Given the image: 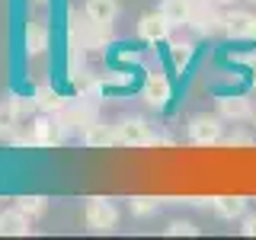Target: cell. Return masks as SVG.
Returning <instances> with one entry per match:
<instances>
[{"mask_svg": "<svg viewBox=\"0 0 256 240\" xmlns=\"http://www.w3.org/2000/svg\"><path fill=\"white\" fill-rule=\"evenodd\" d=\"M86 224H90V230L96 234H109V230H116L118 224V208L112 198H90L86 202Z\"/></svg>", "mask_w": 256, "mask_h": 240, "instance_id": "obj_1", "label": "cell"}, {"mask_svg": "<svg viewBox=\"0 0 256 240\" xmlns=\"http://www.w3.org/2000/svg\"><path fill=\"white\" fill-rule=\"evenodd\" d=\"M221 132H224L221 116H208V112H202V116H192L189 118V141L198 144V148H208V144L224 141Z\"/></svg>", "mask_w": 256, "mask_h": 240, "instance_id": "obj_2", "label": "cell"}, {"mask_svg": "<svg viewBox=\"0 0 256 240\" xmlns=\"http://www.w3.org/2000/svg\"><path fill=\"white\" fill-rule=\"evenodd\" d=\"M116 144H125V148H148V144H157V134L150 132V125L144 118H125V122L116 125Z\"/></svg>", "mask_w": 256, "mask_h": 240, "instance_id": "obj_3", "label": "cell"}, {"mask_svg": "<svg viewBox=\"0 0 256 240\" xmlns=\"http://www.w3.org/2000/svg\"><path fill=\"white\" fill-rule=\"evenodd\" d=\"M170 29H173V22L166 20L160 10L157 13H144L138 20V36L144 38V42H150V45L166 42V38H170Z\"/></svg>", "mask_w": 256, "mask_h": 240, "instance_id": "obj_4", "label": "cell"}, {"mask_svg": "<svg viewBox=\"0 0 256 240\" xmlns=\"http://www.w3.org/2000/svg\"><path fill=\"white\" fill-rule=\"evenodd\" d=\"M192 29L198 32V36H218L224 32V13L214 10V4H205V6H196V13H192Z\"/></svg>", "mask_w": 256, "mask_h": 240, "instance_id": "obj_5", "label": "cell"}, {"mask_svg": "<svg viewBox=\"0 0 256 240\" xmlns=\"http://www.w3.org/2000/svg\"><path fill=\"white\" fill-rule=\"evenodd\" d=\"M144 102H148L150 109H164L166 102L173 100V86H170V80H166L164 74H150L148 80H144Z\"/></svg>", "mask_w": 256, "mask_h": 240, "instance_id": "obj_6", "label": "cell"}, {"mask_svg": "<svg viewBox=\"0 0 256 240\" xmlns=\"http://www.w3.org/2000/svg\"><path fill=\"white\" fill-rule=\"evenodd\" d=\"M253 22H256V16L246 13V10L224 13V36H230V38H250L253 36Z\"/></svg>", "mask_w": 256, "mask_h": 240, "instance_id": "obj_7", "label": "cell"}, {"mask_svg": "<svg viewBox=\"0 0 256 240\" xmlns=\"http://www.w3.org/2000/svg\"><path fill=\"white\" fill-rule=\"evenodd\" d=\"M64 132H68V125L61 122V116L58 118H38V122H36V144H45V148L61 144Z\"/></svg>", "mask_w": 256, "mask_h": 240, "instance_id": "obj_8", "label": "cell"}, {"mask_svg": "<svg viewBox=\"0 0 256 240\" xmlns=\"http://www.w3.org/2000/svg\"><path fill=\"white\" fill-rule=\"evenodd\" d=\"M218 116L221 118H234V122H244V118L253 116V106L246 96H221L218 100Z\"/></svg>", "mask_w": 256, "mask_h": 240, "instance_id": "obj_9", "label": "cell"}, {"mask_svg": "<svg viewBox=\"0 0 256 240\" xmlns=\"http://www.w3.org/2000/svg\"><path fill=\"white\" fill-rule=\"evenodd\" d=\"M29 224H32L29 214H22L20 208H13V212L0 214V234H4V237H26L29 230H32Z\"/></svg>", "mask_w": 256, "mask_h": 240, "instance_id": "obj_10", "label": "cell"}, {"mask_svg": "<svg viewBox=\"0 0 256 240\" xmlns=\"http://www.w3.org/2000/svg\"><path fill=\"white\" fill-rule=\"evenodd\" d=\"M160 13H164L173 26H189L192 13H196V4H192V0H164V4H160Z\"/></svg>", "mask_w": 256, "mask_h": 240, "instance_id": "obj_11", "label": "cell"}, {"mask_svg": "<svg viewBox=\"0 0 256 240\" xmlns=\"http://www.w3.org/2000/svg\"><path fill=\"white\" fill-rule=\"evenodd\" d=\"M212 208H214L218 218L234 221V218H244L246 214V198L244 196H221V198H212Z\"/></svg>", "mask_w": 256, "mask_h": 240, "instance_id": "obj_12", "label": "cell"}, {"mask_svg": "<svg viewBox=\"0 0 256 240\" xmlns=\"http://www.w3.org/2000/svg\"><path fill=\"white\" fill-rule=\"evenodd\" d=\"M84 13L90 16L93 22H102V26H112L118 16V0H86Z\"/></svg>", "mask_w": 256, "mask_h": 240, "instance_id": "obj_13", "label": "cell"}, {"mask_svg": "<svg viewBox=\"0 0 256 240\" xmlns=\"http://www.w3.org/2000/svg\"><path fill=\"white\" fill-rule=\"evenodd\" d=\"M84 144H86V148H109V144H116V128L93 122L84 132Z\"/></svg>", "mask_w": 256, "mask_h": 240, "instance_id": "obj_14", "label": "cell"}, {"mask_svg": "<svg viewBox=\"0 0 256 240\" xmlns=\"http://www.w3.org/2000/svg\"><path fill=\"white\" fill-rule=\"evenodd\" d=\"M26 45H29V54H38V52H45V45H48V26L45 22H29V32H26Z\"/></svg>", "mask_w": 256, "mask_h": 240, "instance_id": "obj_15", "label": "cell"}, {"mask_svg": "<svg viewBox=\"0 0 256 240\" xmlns=\"http://www.w3.org/2000/svg\"><path fill=\"white\" fill-rule=\"evenodd\" d=\"M36 102H38V109H45V112H61L68 102H64V96L58 90H52V86H42L36 96Z\"/></svg>", "mask_w": 256, "mask_h": 240, "instance_id": "obj_16", "label": "cell"}, {"mask_svg": "<svg viewBox=\"0 0 256 240\" xmlns=\"http://www.w3.org/2000/svg\"><path fill=\"white\" fill-rule=\"evenodd\" d=\"M16 208L22 214H29V218H38V214H45L48 198L45 196H22V198H16Z\"/></svg>", "mask_w": 256, "mask_h": 240, "instance_id": "obj_17", "label": "cell"}, {"mask_svg": "<svg viewBox=\"0 0 256 240\" xmlns=\"http://www.w3.org/2000/svg\"><path fill=\"white\" fill-rule=\"evenodd\" d=\"M157 208H160V202L150 198V196H134L132 198V214L134 218H150V214H157Z\"/></svg>", "mask_w": 256, "mask_h": 240, "instance_id": "obj_18", "label": "cell"}, {"mask_svg": "<svg viewBox=\"0 0 256 240\" xmlns=\"http://www.w3.org/2000/svg\"><path fill=\"white\" fill-rule=\"evenodd\" d=\"M196 237L198 234V228H196V224H192V221H173L170 224V228H166V237Z\"/></svg>", "mask_w": 256, "mask_h": 240, "instance_id": "obj_19", "label": "cell"}, {"mask_svg": "<svg viewBox=\"0 0 256 240\" xmlns=\"http://www.w3.org/2000/svg\"><path fill=\"white\" fill-rule=\"evenodd\" d=\"M189 58H192V45L189 42H176L173 45V64L182 68V64H189Z\"/></svg>", "mask_w": 256, "mask_h": 240, "instance_id": "obj_20", "label": "cell"}, {"mask_svg": "<svg viewBox=\"0 0 256 240\" xmlns=\"http://www.w3.org/2000/svg\"><path fill=\"white\" fill-rule=\"evenodd\" d=\"M224 144H230V148H237V144H253V134H246V132H230L228 138H224Z\"/></svg>", "mask_w": 256, "mask_h": 240, "instance_id": "obj_21", "label": "cell"}, {"mask_svg": "<svg viewBox=\"0 0 256 240\" xmlns=\"http://www.w3.org/2000/svg\"><path fill=\"white\" fill-rule=\"evenodd\" d=\"M244 237H256V214H244V228H240Z\"/></svg>", "mask_w": 256, "mask_h": 240, "instance_id": "obj_22", "label": "cell"}, {"mask_svg": "<svg viewBox=\"0 0 256 240\" xmlns=\"http://www.w3.org/2000/svg\"><path fill=\"white\" fill-rule=\"evenodd\" d=\"M196 6H205V4H214V0H192Z\"/></svg>", "mask_w": 256, "mask_h": 240, "instance_id": "obj_23", "label": "cell"}, {"mask_svg": "<svg viewBox=\"0 0 256 240\" xmlns=\"http://www.w3.org/2000/svg\"><path fill=\"white\" fill-rule=\"evenodd\" d=\"M214 4H234V0H214Z\"/></svg>", "mask_w": 256, "mask_h": 240, "instance_id": "obj_24", "label": "cell"}, {"mask_svg": "<svg viewBox=\"0 0 256 240\" xmlns=\"http://www.w3.org/2000/svg\"><path fill=\"white\" fill-rule=\"evenodd\" d=\"M250 38H253V42H256V22H253V36H250Z\"/></svg>", "mask_w": 256, "mask_h": 240, "instance_id": "obj_25", "label": "cell"}, {"mask_svg": "<svg viewBox=\"0 0 256 240\" xmlns=\"http://www.w3.org/2000/svg\"><path fill=\"white\" fill-rule=\"evenodd\" d=\"M36 4H45V0H36Z\"/></svg>", "mask_w": 256, "mask_h": 240, "instance_id": "obj_26", "label": "cell"}, {"mask_svg": "<svg viewBox=\"0 0 256 240\" xmlns=\"http://www.w3.org/2000/svg\"><path fill=\"white\" fill-rule=\"evenodd\" d=\"M250 4H256V0H250Z\"/></svg>", "mask_w": 256, "mask_h": 240, "instance_id": "obj_27", "label": "cell"}]
</instances>
